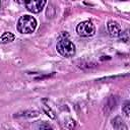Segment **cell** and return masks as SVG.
<instances>
[{
    "instance_id": "5b68a950",
    "label": "cell",
    "mask_w": 130,
    "mask_h": 130,
    "mask_svg": "<svg viewBox=\"0 0 130 130\" xmlns=\"http://www.w3.org/2000/svg\"><path fill=\"white\" fill-rule=\"evenodd\" d=\"M117 102H118L117 96L111 95V96L108 98V100L106 101V104H105V106H104V112H105L106 115H109V113H111V112L116 108Z\"/></svg>"
},
{
    "instance_id": "3957f363",
    "label": "cell",
    "mask_w": 130,
    "mask_h": 130,
    "mask_svg": "<svg viewBox=\"0 0 130 130\" xmlns=\"http://www.w3.org/2000/svg\"><path fill=\"white\" fill-rule=\"evenodd\" d=\"M76 31H77L78 36L83 37V38H88L95 34V27L91 21L85 20V21H81L80 23L77 24Z\"/></svg>"
},
{
    "instance_id": "ba28073f",
    "label": "cell",
    "mask_w": 130,
    "mask_h": 130,
    "mask_svg": "<svg viewBox=\"0 0 130 130\" xmlns=\"http://www.w3.org/2000/svg\"><path fill=\"white\" fill-rule=\"evenodd\" d=\"M15 36L10 31H5L0 36V44H8L14 41Z\"/></svg>"
},
{
    "instance_id": "8992f818",
    "label": "cell",
    "mask_w": 130,
    "mask_h": 130,
    "mask_svg": "<svg viewBox=\"0 0 130 130\" xmlns=\"http://www.w3.org/2000/svg\"><path fill=\"white\" fill-rule=\"evenodd\" d=\"M108 30L112 37H119L121 35V26L114 20H110L108 22Z\"/></svg>"
},
{
    "instance_id": "9c48e42d",
    "label": "cell",
    "mask_w": 130,
    "mask_h": 130,
    "mask_svg": "<svg viewBox=\"0 0 130 130\" xmlns=\"http://www.w3.org/2000/svg\"><path fill=\"white\" fill-rule=\"evenodd\" d=\"M122 111H123V113H124L127 117H129V114H130V103H129L128 101L125 102L124 105L122 106Z\"/></svg>"
},
{
    "instance_id": "52a82bcc",
    "label": "cell",
    "mask_w": 130,
    "mask_h": 130,
    "mask_svg": "<svg viewBox=\"0 0 130 130\" xmlns=\"http://www.w3.org/2000/svg\"><path fill=\"white\" fill-rule=\"evenodd\" d=\"M112 125L116 130H127V126L120 117H115L112 120Z\"/></svg>"
},
{
    "instance_id": "277c9868",
    "label": "cell",
    "mask_w": 130,
    "mask_h": 130,
    "mask_svg": "<svg viewBox=\"0 0 130 130\" xmlns=\"http://www.w3.org/2000/svg\"><path fill=\"white\" fill-rule=\"evenodd\" d=\"M46 3H47V1H45V0H32V1L25 2V7L29 12L40 13L43 10Z\"/></svg>"
},
{
    "instance_id": "30bf717a",
    "label": "cell",
    "mask_w": 130,
    "mask_h": 130,
    "mask_svg": "<svg viewBox=\"0 0 130 130\" xmlns=\"http://www.w3.org/2000/svg\"><path fill=\"white\" fill-rule=\"evenodd\" d=\"M39 130H53V128H52L49 124H47V123H43V124H41Z\"/></svg>"
},
{
    "instance_id": "6da1fadb",
    "label": "cell",
    "mask_w": 130,
    "mask_h": 130,
    "mask_svg": "<svg viewBox=\"0 0 130 130\" xmlns=\"http://www.w3.org/2000/svg\"><path fill=\"white\" fill-rule=\"evenodd\" d=\"M37 27V20L31 15H22L17 21V30L20 34H31Z\"/></svg>"
},
{
    "instance_id": "7a4b0ae2",
    "label": "cell",
    "mask_w": 130,
    "mask_h": 130,
    "mask_svg": "<svg viewBox=\"0 0 130 130\" xmlns=\"http://www.w3.org/2000/svg\"><path fill=\"white\" fill-rule=\"evenodd\" d=\"M56 49H57L58 53L65 58L73 57L76 53L75 45L68 39H61L60 41H58V43L56 45Z\"/></svg>"
}]
</instances>
